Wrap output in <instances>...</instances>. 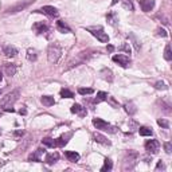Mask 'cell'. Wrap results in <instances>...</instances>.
<instances>
[{
    "label": "cell",
    "instance_id": "44",
    "mask_svg": "<svg viewBox=\"0 0 172 172\" xmlns=\"http://www.w3.org/2000/svg\"><path fill=\"white\" fill-rule=\"evenodd\" d=\"M2 80H3V74H2V71H0V82H2Z\"/></svg>",
    "mask_w": 172,
    "mask_h": 172
},
{
    "label": "cell",
    "instance_id": "29",
    "mask_svg": "<svg viewBox=\"0 0 172 172\" xmlns=\"http://www.w3.org/2000/svg\"><path fill=\"white\" fill-rule=\"evenodd\" d=\"M61 97H63V98H73L74 93L70 92L69 89H62V90H61Z\"/></svg>",
    "mask_w": 172,
    "mask_h": 172
},
{
    "label": "cell",
    "instance_id": "4",
    "mask_svg": "<svg viewBox=\"0 0 172 172\" xmlns=\"http://www.w3.org/2000/svg\"><path fill=\"white\" fill-rule=\"evenodd\" d=\"M88 31H90V32L93 34V37H96L100 42H102V43L109 42V37H108V34L104 31L102 27H100V26L98 27H88Z\"/></svg>",
    "mask_w": 172,
    "mask_h": 172
},
{
    "label": "cell",
    "instance_id": "30",
    "mask_svg": "<svg viewBox=\"0 0 172 172\" xmlns=\"http://www.w3.org/2000/svg\"><path fill=\"white\" fill-rule=\"evenodd\" d=\"M93 89H90V88H80L78 89V93H80L81 96H86V94H93Z\"/></svg>",
    "mask_w": 172,
    "mask_h": 172
},
{
    "label": "cell",
    "instance_id": "35",
    "mask_svg": "<svg viewBox=\"0 0 172 172\" xmlns=\"http://www.w3.org/2000/svg\"><path fill=\"white\" fill-rule=\"evenodd\" d=\"M155 88L157 89V90H166L168 86L164 84V82H160V81H159V82H156V84H155Z\"/></svg>",
    "mask_w": 172,
    "mask_h": 172
},
{
    "label": "cell",
    "instance_id": "23",
    "mask_svg": "<svg viewBox=\"0 0 172 172\" xmlns=\"http://www.w3.org/2000/svg\"><path fill=\"white\" fill-rule=\"evenodd\" d=\"M101 75H102L104 80L108 81V82H112L113 81V73L109 69H102V70H101Z\"/></svg>",
    "mask_w": 172,
    "mask_h": 172
},
{
    "label": "cell",
    "instance_id": "39",
    "mask_svg": "<svg viewBox=\"0 0 172 172\" xmlns=\"http://www.w3.org/2000/svg\"><path fill=\"white\" fill-rule=\"evenodd\" d=\"M160 170H166V167H164V164L161 161H159L157 166H156V171H160Z\"/></svg>",
    "mask_w": 172,
    "mask_h": 172
},
{
    "label": "cell",
    "instance_id": "38",
    "mask_svg": "<svg viewBox=\"0 0 172 172\" xmlns=\"http://www.w3.org/2000/svg\"><path fill=\"white\" fill-rule=\"evenodd\" d=\"M120 50H123V51H125L127 54H131V46H129V43H125V45H123Z\"/></svg>",
    "mask_w": 172,
    "mask_h": 172
},
{
    "label": "cell",
    "instance_id": "22",
    "mask_svg": "<svg viewBox=\"0 0 172 172\" xmlns=\"http://www.w3.org/2000/svg\"><path fill=\"white\" fill-rule=\"evenodd\" d=\"M65 155H66V157H67L69 161H71V163H75V161H78V160H80V155H78L77 152L67 151Z\"/></svg>",
    "mask_w": 172,
    "mask_h": 172
},
{
    "label": "cell",
    "instance_id": "10",
    "mask_svg": "<svg viewBox=\"0 0 172 172\" xmlns=\"http://www.w3.org/2000/svg\"><path fill=\"white\" fill-rule=\"evenodd\" d=\"M39 11L43 12L45 15H47V16H51V18H57L58 16V10L54 8V7H51V6H43Z\"/></svg>",
    "mask_w": 172,
    "mask_h": 172
},
{
    "label": "cell",
    "instance_id": "41",
    "mask_svg": "<svg viewBox=\"0 0 172 172\" xmlns=\"http://www.w3.org/2000/svg\"><path fill=\"white\" fill-rule=\"evenodd\" d=\"M19 113H20V114H23V116L26 114V113H27V110H26V109H24V106H23V108L20 109V110H19Z\"/></svg>",
    "mask_w": 172,
    "mask_h": 172
},
{
    "label": "cell",
    "instance_id": "13",
    "mask_svg": "<svg viewBox=\"0 0 172 172\" xmlns=\"http://www.w3.org/2000/svg\"><path fill=\"white\" fill-rule=\"evenodd\" d=\"M69 137H71V133H67V135H62L59 139H57L55 140V145L57 147H65L66 144H67V141H69Z\"/></svg>",
    "mask_w": 172,
    "mask_h": 172
},
{
    "label": "cell",
    "instance_id": "18",
    "mask_svg": "<svg viewBox=\"0 0 172 172\" xmlns=\"http://www.w3.org/2000/svg\"><path fill=\"white\" fill-rule=\"evenodd\" d=\"M124 108H125V112H127L129 116H133L135 113L137 112V109H136V106H135L133 102H125Z\"/></svg>",
    "mask_w": 172,
    "mask_h": 172
},
{
    "label": "cell",
    "instance_id": "45",
    "mask_svg": "<svg viewBox=\"0 0 172 172\" xmlns=\"http://www.w3.org/2000/svg\"><path fill=\"white\" fill-rule=\"evenodd\" d=\"M0 94H2V90H0Z\"/></svg>",
    "mask_w": 172,
    "mask_h": 172
},
{
    "label": "cell",
    "instance_id": "37",
    "mask_svg": "<svg viewBox=\"0 0 172 172\" xmlns=\"http://www.w3.org/2000/svg\"><path fill=\"white\" fill-rule=\"evenodd\" d=\"M164 149H166V152L168 155L172 152V145H171V143L170 141H167V143H164Z\"/></svg>",
    "mask_w": 172,
    "mask_h": 172
},
{
    "label": "cell",
    "instance_id": "14",
    "mask_svg": "<svg viewBox=\"0 0 172 172\" xmlns=\"http://www.w3.org/2000/svg\"><path fill=\"white\" fill-rule=\"evenodd\" d=\"M93 139H94V141L100 143V144H104V145H110V141H109L105 136L100 135V133H94V135H93Z\"/></svg>",
    "mask_w": 172,
    "mask_h": 172
},
{
    "label": "cell",
    "instance_id": "33",
    "mask_svg": "<svg viewBox=\"0 0 172 172\" xmlns=\"http://www.w3.org/2000/svg\"><path fill=\"white\" fill-rule=\"evenodd\" d=\"M157 124H159L161 128H164V129H168V128H170V124H168V121L164 120V118H159V120H157Z\"/></svg>",
    "mask_w": 172,
    "mask_h": 172
},
{
    "label": "cell",
    "instance_id": "3",
    "mask_svg": "<svg viewBox=\"0 0 172 172\" xmlns=\"http://www.w3.org/2000/svg\"><path fill=\"white\" fill-rule=\"evenodd\" d=\"M137 160H139V155H137V152H133V151L127 152V155H125V157H124V166H123V170H124V171L133 170L135 166L137 164Z\"/></svg>",
    "mask_w": 172,
    "mask_h": 172
},
{
    "label": "cell",
    "instance_id": "16",
    "mask_svg": "<svg viewBox=\"0 0 172 172\" xmlns=\"http://www.w3.org/2000/svg\"><path fill=\"white\" fill-rule=\"evenodd\" d=\"M58 159H59V153L58 152H53V153H47L45 161L47 164H54L55 161H58Z\"/></svg>",
    "mask_w": 172,
    "mask_h": 172
},
{
    "label": "cell",
    "instance_id": "21",
    "mask_svg": "<svg viewBox=\"0 0 172 172\" xmlns=\"http://www.w3.org/2000/svg\"><path fill=\"white\" fill-rule=\"evenodd\" d=\"M41 102L45 105V106H53L54 104H55V101H54V97H50V96H43L41 98Z\"/></svg>",
    "mask_w": 172,
    "mask_h": 172
},
{
    "label": "cell",
    "instance_id": "36",
    "mask_svg": "<svg viewBox=\"0 0 172 172\" xmlns=\"http://www.w3.org/2000/svg\"><path fill=\"white\" fill-rule=\"evenodd\" d=\"M156 35H159V37L166 38L168 34H167V31H166V30H163V28H157V30H156Z\"/></svg>",
    "mask_w": 172,
    "mask_h": 172
},
{
    "label": "cell",
    "instance_id": "28",
    "mask_svg": "<svg viewBox=\"0 0 172 172\" xmlns=\"http://www.w3.org/2000/svg\"><path fill=\"white\" fill-rule=\"evenodd\" d=\"M42 143H43V145H46V147H55V140L51 137H45L42 140Z\"/></svg>",
    "mask_w": 172,
    "mask_h": 172
},
{
    "label": "cell",
    "instance_id": "43",
    "mask_svg": "<svg viewBox=\"0 0 172 172\" xmlns=\"http://www.w3.org/2000/svg\"><path fill=\"white\" fill-rule=\"evenodd\" d=\"M117 3H118V0H112V4H113V6L117 4Z\"/></svg>",
    "mask_w": 172,
    "mask_h": 172
},
{
    "label": "cell",
    "instance_id": "20",
    "mask_svg": "<svg viewBox=\"0 0 172 172\" xmlns=\"http://www.w3.org/2000/svg\"><path fill=\"white\" fill-rule=\"evenodd\" d=\"M45 152V149H37L35 153H31L28 156V161H41V155Z\"/></svg>",
    "mask_w": 172,
    "mask_h": 172
},
{
    "label": "cell",
    "instance_id": "27",
    "mask_svg": "<svg viewBox=\"0 0 172 172\" xmlns=\"http://www.w3.org/2000/svg\"><path fill=\"white\" fill-rule=\"evenodd\" d=\"M139 133L140 136H152V131L148 127H141L139 128Z\"/></svg>",
    "mask_w": 172,
    "mask_h": 172
},
{
    "label": "cell",
    "instance_id": "5",
    "mask_svg": "<svg viewBox=\"0 0 172 172\" xmlns=\"http://www.w3.org/2000/svg\"><path fill=\"white\" fill-rule=\"evenodd\" d=\"M93 125L97 128V129H100V131H104V132H109V133H114L116 132V128L114 127H112L110 124H108L106 121H104L102 118H93Z\"/></svg>",
    "mask_w": 172,
    "mask_h": 172
},
{
    "label": "cell",
    "instance_id": "7",
    "mask_svg": "<svg viewBox=\"0 0 172 172\" xmlns=\"http://www.w3.org/2000/svg\"><path fill=\"white\" fill-rule=\"evenodd\" d=\"M159 148H160V144L157 140H148V141L145 143V149L147 152H149V153L155 155L159 152Z\"/></svg>",
    "mask_w": 172,
    "mask_h": 172
},
{
    "label": "cell",
    "instance_id": "9",
    "mask_svg": "<svg viewBox=\"0 0 172 172\" xmlns=\"http://www.w3.org/2000/svg\"><path fill=\"white\" fill-rule=\"evenodd\" d=\"M139 4L144 12H151L155 7V0H139Z\"/></svg>",
    "mask_w": 172,
    "mask_h": 172
},
{
    "label": "cell",
    "instance_id": "19",
    "mask_svg": "<svg viewBox=\"0 0 172 172\" xmlns=\"http://www.w3.org/2000/svg\"><path fill=\"white\" fill-rule=\"evenodd\" d=\"M34 30L37 34H45L47 31V26L45 23H35L34 24Z\"/></svg>",
    "mask_w": 172,
    "mask_h": 172
},
{
    "label": "cell",
    "instance_id": "12",
    "mask_svg": "<svg viewBox=\"0 0 172 172\" xmlns=\"http://www.w3.org/2000/svg\"><path fill=\"white\" fill-rule=\"evenodd\" d=\"M71 113H74V114H78V116H81V117H85L86 116V109L82 108L81 105H78V104H74L73 106H71Z\"/></svg>",
    "mask_w": 172,
    "mask_h": 172
},
{
    "label": "cell",
    "instance_id": "40",
    "mask_svg": "<svg viewBox=\"0 0 172 172\" xmlns=\"http://www.w3.org/2000/svg\"><path fill=\"white\" fill-rule=\"evenodd\" d=\"M106 50H108L109 53H113V51H114V47H113L112 45H108V47H106Z\"/></svg>",
    "mask_w": 172,
    "mask_h": 172
},
{
    "label": "cell",
    "instance_id": "34",
    "mask_svg": "<svg viewBox=\"0 0 172 172\" xmlns=\"http://www.w3.org/2000/svg\"><path fill=\"white\" fill-rule=\"evenodd\" d=\"M123 6H124V8H127V10H133V4H132V0H123Z\"/></svg>",
    "mask_w": 172,
    "mask_h": 172
},
{
    "label": "cell",
    "instance_id": "42",
    "mask_svg": "<svg viewBox=\"0 0 172 172\" xmlns=\"http://www.w3.org/2000/svg\"><path fill=\"white\" fill-rule=\"evenodd\" d=\"M15 136H23V132H16V133H15Z\"/></svg>",
    "mask_w": 172,
    "mask_h": 172
},
{
    "label": "cell",
    "instance_id": "2",
    "mask_svg": "<svg viewBox=\"0 0 172 172\" xmlns=\"http://www.w3.org/2000/svg\"><path fill=\"white\" fill-rule=\"evenodd\" d=\"M62 57V49L58 43H51L47 49V59L50 63H57Z\"/></svg>",
    "mask_w": 172,
    "mask_h": 172
},
{
    "label": "cell",
    "instance_id": "31",
    "mask_svg": "<svg viewBox=\"0 0 172 172\" xmlns=\"http://www.w3.org/2000/svg\"><path fill=\"white\" fill-rule=\"evenodd\" d=\"M164 58H166L167 61L172 59V53H171V46L170 45L166 46V50H164Z\"/></svg>",
    "mask_w": 172,
    "mask_h": 172
},
{
    "label": "cell",
    "instance_id": "11",
    "mask_svg": "<svg viewBox=\"0 0 172 172\" xmlns=\"http://www.w3.org/2000/svg\"><path fill=\"white\" fill-rule=\"evenodd\" d=\"M3 54L8 58H14L18 55V49L14 47V46H6V47L3 49Z\"/></svg>",
    "mask_w": 172,
    "mask_h": 172
},
{
    "label": "cell",
    "instance_id": "24",
    "mask_svg": "<svg viewBox=\"0 0 172 172\" xmlns=\"http://www.w3.org/2000/svg\"><path fill=\"white\" fill-rule=\"evenodd\" d=\"M27 59L31 61V62H35L38 59V54H37V50L35 49H28L27 50Z\"/></svg>",
    "mask_w": 172,
    "mask_h": 172
},
{
    "label": "cell",
    "instance_id": "25",
    "mask_svg": "<svg viewBox=\"0 0 172 172\" xmlns=\"http://www.w3.org/2000/svg\"><path fill=\"white\" fill-rule=\"evenodd\" d=\"M113 168V163H112V160L110 159H105V163H104V166L102 168H101V172H109Z\"/></svg>",
    "mask_w": 172,
    "mask_h": 172
},
{
    "label": "cell",
    "instance_id": "32",
    "mask_svg": "<svg viewBox=\"0 0 172 172\" xmlns=\"http://www.w3.org/2000/svg\"><path fill=\"white\" fill-rule=\"evenodd\" d=\"M106 18H108V22L110 23V24H113V26H114L116 23L118 22V19H117V16H116V14H110V15H108Z\"/></svg>",
    "mask_w": 172,
    "mask_h": 172
},
{
    "label": "cell",
    "instance_id": "26",
    "mask_svg": "<svg viewBox=\"0 0 172 172\" xmlns=\"http://www.w3.org/2000/svg\"><path fill=\"white\" fill-rule=\"evenodd\" d=\"M105 100H108V93H105V92H98L97 93V97H96V102L98 104V102H102V101Z\"/></svg>",
    "mask_w": 172,
    "mask_h": 172
},
{
    "label": "cell",
    "instance_id": "17",
    "mask_svg": "<svg viewBox=\"0 0 172 172\" xmlns=\"http://www.w3.org/2000/svg\"><path fill=\"white\" fill-rule=\"evenodd\" d=\"M57 28H58V31H61V32H63V34H67V32H70V27L66 24V23L63 22V20H58L57 22Z\"/></svg>",
    "mask_w": 172,
    "mask_h": 172
},
{
    "label": "cell",
    "instance_id": "6",
    "mask_svg": "<svg viewBox=\"0 0 172 172\" xmlns=\"http://www.w3.org/2000/svg\"><path fill=\"white\" fill-rule=\"evenodd\" d=\"M34 2H35V0H20V2H18L16 4L11 6L10 8L7 10V12H8V14H15V12H19V11H23V10H26L30 4H32Z\"/></svg>",
    "mask_w": 172,
    "mask_h": 172
},
{
    "label": "cell",
    "instance_id": "1",
    "mask_svg": "<svg viewBox=\"0 0 172 172\" xmlns=\"http://www.w3.org/2000/svg\"><path fill=\"white\" fill-rule=\"evenodd\" d=\"M19 96H20V92L19 90H14V92H11L8 93L6 97H3V100L0 101V108L2 109H4L6 112H14V104L18 101L19 98Z\"/></svg>",
    "mask_w": 172,
    "mask_h": 172
},
{
    "label": "cell",
    "instance_id": "15",
    "mask_svg": "<svg viewBox=\"0 0 172 172\" xmlns=\"http://www.w3.org/2000/svg\"><path fill=\"white\" fill-rule=\"evenodd\" d=\"M4 71L7 75H10V77H12L16 74V66H15L14 63H6L4 65Z\"/></svg>",
    "mask_w": 172,
    "mask_h": 172
},
{
    "label": "cell",
    "instance_id": "8",
    "mask_svg": "<svg viewBox=\"0 0 172 172\" xmlns=\"http://www.w3.org/2000/svg\"><path fill=\"white\" fill-rule=\"evenodd\" d=\"M113 62H116V63H118L121 67H128L129 65H131V59L127 57V55H121V54H118V55H113Z\"/></svg>",
    "mask_w": 172,
    "mask_h": 172
}]
</instances>
